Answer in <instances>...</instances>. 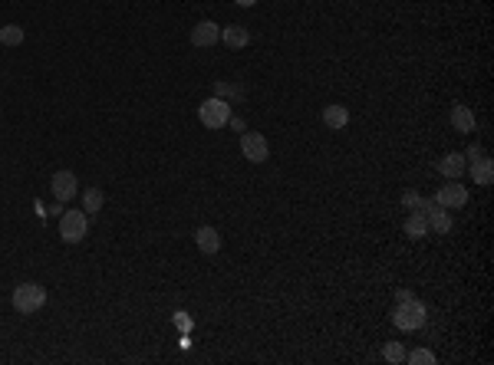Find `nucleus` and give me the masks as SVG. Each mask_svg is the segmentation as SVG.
Listing matches in <instances>:
<instances>
[{
	"instance_id": "obj_1",
	"label": "nucleus",
	"mask_w": 494,
	"mask_h": 365,
	"mask_svg": "<svg viewBox=\"0 0 494 365\" xmlns=\"http://www.w3.org/2000/svg\"><path fill=\"white\" fill-rule=\"evenodd\" d=\"M425 319H429V310H425V303H422L419 296L402 300V303L392 306V322H396V329H402V333H415V329H422Z\"/></svg>"
},
{
	"instance_id": "obj_2",
	"label": "nucleus",
	"mask_w": 494,
	"mask_h": 365,
	"mask_svg": "<svg viewBox=\"0 0 494 365\" xmlns=\"http://www.w3.org/2000/svg\"><path fill=\"white\" fill-rule=\"evenodd\" d=\"M44 306H46V290L40 283H20L13 290V310L20 312V316H33V312H40Z\"/></svg>"
},
{
	"instance_id": "obj_3",
	"label": "nucleus",
	"mask_w": 494,
	"mask_h": 365,
	"mask_svg": "<svg viewBox=\"0 0 494 365\" xmlns=\"http://www.w3.org/2000/svg\"><path fill=\"white\" fill-rule=\"evenodd\" d=\"M86 234H89L86 211H63V214H60V240H63V244H83Z\"/></svg>"
},
{
	"instance_id": "obj_4",
	"label": "nucleus",
	"mask_w": 494,
	"mask_h": 365,
	"mask_svg": "<svg viewBox=\"0 0 494 365\" xmlns=\"http://www.w3.org/2000/svg\"><path fill=\"white\" fill-rule=\"evenodd\" d=\"M227 118H231V102H225V99H218V96H208L198 106V122H201L204 129H225L227 125Z\"/></svg>"
},
{
	"instance_id": "obj_5",
	"label": "nucleus",
	"mask_w": 494,
	"mask_h": 365,
	"mask_svg": "<svg viewBox=\"0 0 494 365\" xmlns=\"http://www.w3.org/2000/svg\"><path fill=\"white\" fill-rule=\"evenodd\" d=\"M241 155H244L247 161H254V165H264V161L270 158L267 139H264L260 132H244V135H241Z\"/></svg>"
},
{
	"instance_id": "obj_6",
	"label": "nucleus",
	"mask_w": 494,
	"mask_h": 365,
	"mask_svg": "<svg viewBox=\"0 0 494 365\" xmlns=\"http://www.w3.org/2000/svg\"><path fill=\"white\" fill-rule=\"evenodd\" d=\"M435 201H439L445 211H462L465 205H468V188L458 181H448L441 184L439 191H435Z\"/></svg>"
},
{
	"instance_id": "obj_7",
	"label": "nucleus",
	"mask_w": 494,
	"mask_h": 365,
	"mask_svg": "<svg viewBox=\"0 0 494 365\" xmlns=\"http://www.w3.org/2000/svg\"><path fill=\"white\" fill-rule=\"evenodd\" d=\"M192 46H198V50H211L215 43H221V27H218L215 20H198L192 27Z\"/></svg>"
},
{
	"instance_id": "obj_8",
	"label": "nucleus",
	"mask_w": 494,
	"mask_h": 365,
	"mask_svg": "<svg viewBox=\"0 0 494 365\" xmlns=\"http://www.w3.org/2000/svg\"><path fill=\"white\" fill-rule=\"evenodd\" d=\"M50 188H53L56 201H73L76 194H79V181H76L73 172H56L53 181H50Z\"/></svg>"
},
{
	"instance_id": "obj_9",
	"label": "nucleus",
	"mask_w": 494,
	"mask_h": 365,
	"mask_svg": "<svg viewBox=\"0 0 494 365\" xmlns=\"http://www.w3.org/2000/svg\"><path fill=\"white\" fill-rule=\"evenodd\" d=\"M448 122L455 132H462V135H468V132H474V125H478V118H474V109L465 106V102H455L448 112Z\"/></svg>"
},
{
	"instance_id": "obj_10",
	"label": "nucleus",
	"mask_w": 494,
	"mask_h": 365,
	"mask_svg": "<svg viewBox=\"0 0 494 365\" xmlns=\"http://www.w3.org/2000/svg\"><path fill=\"white\" fill-rule=\"evenodd\" d=\"M465 172L472 174V181L478 184V188H491V181H494V161L488 158V155H481V158L468 161V168H465Z\"/></svg>"
},
{
	"instance_id": "obj_11",
	"label": "nucleus",
	"mask_w": 494,
	"mask_h": 365,
	"mask_svg": "<svg viewBox=\"0 0 494 365\" xmlns=\"http://www.w3.org/2000/svg\"><path fill=\"white\" fill-rule=\"evenodd\" d=\"M465 168H468V161H465L462 151H448V155H441L439 158V172L448 178V181H458L465 174Z\"/></svg>"
},
{
	"instance_id": "obj_12",
	"label": "nucleus",
	"mask_w": 494,
	"mask_h": 365,
	"mask_svg": "<svg viewBox=\"0 0 494 365\" xmlns=\"http://www.w3.org/2000/svg\"><path fill=\"white\" fill-rule=\"evenodd\" d=\"M221 43H225L227 50H244V46L251 43V33H247V27H241V23H231V27H221Z\"/></svg>"
},
{
	"instance_id": "obj_13",
	"label": "nucleus",
	"mask_w": 494,
	"mask_h": 365,
	"mask_svg": "<svg viewBox=\"0 0 494 365\" xmlns=\"http://www.w3.org/2000/svg\"><path fill=\"white\" fill-rule=\"evenodd\" d=\"M194 244H198V250H201V254H218V250H221V234H218L215 227H198V230H194Z\"/></svg>"
},
{
	"instance_id": "obj_14",
	"label": "nucleus",
	"mask_w": 494,
	"mask_h": 365,
	"mask_svg": "<svg viewBox=\"0 0 494 365\" xmlns=\"http://www.w3.org/2000/svg\"><path fill=\"white\" fill-rule=\"evenodd\" d=\"M323 125L333 132H343L349 125V109L346 106H326L323 109Z\"/></svg>"
},
{
	"instance_id": "obj_15",
	"label": "nucleus",
	"mask_w": 494,
	"mask_h": 365,
	"mask_svg": "<svg viewBox=\"0 0 494 365\" xmlns=\"http://www.w3.org/2000/svg\"><path fill=\"white\" fill-rule=\"evenodd\" d=\"M211 96L225 99V102H241L247 96L244 86L241 83H227V79H215V86H211Z\"/></svg>"
},
{
	"instance_id": "obj_16",
	"label": "nucleus",
	"mask_w": 494,
	"mask_h": 365,
	"mask_svg": "<svg viewBox=\"0 0 494 365\" xmlns=\"http://www.w3.org/2000/svg\"><path fill=\"white\" fill-rule=\"evenodd\" d=\"M425 221H429V234H451V227H455V221H451V211H445V207H435L432 214H425Z\"/></svg>"
},
{
	"instance_id": "obj_17",
	"label": "nucleus",
	"mask_w": 494,
	"mask_h": 365,
	"mask_svg": "<svg viewBox=\"0 0 494 365\" xmlns=\"http://www.w3.org/2000/svg\"><path fill=\"white\" fill-rule=\"evenodd\" d=\"M406 237H412V240L429 237V221H425V214H422V211H408V217H406Z\"/></svg>"
},
{
	"instance_id": "obj_18",
	"label": "nucleus",
	"mask_w": 494,
	"mask_h": 365,
	"mask_svg": "<svg viewBox=\"0 0 494 365\" xmlns=\"http://www.w3.org/2000/svg\"><path fill=\"white\" fill-rule=\"evenodd\" d=\"M102 205H106V194H102V188H86V191H83V211H86L89 217L99 214V211H102Z\"/></svg>"
},
{
	"instance_id": "obj_19",
	"label": "nucleus",
	"mask_w": 494,
	"mask_h": 365,
	"mask_svg": "<svg viewBox=\"0 0 494 365\" xmlns=\"http://www.w3.org/2000/svg\"><path fill=\"white\" fill-rule=\"evenodd\" d=\"M0 43L4 46H20L23 43V27H17V23L0 27Z\"/></svg>"
},
{
	"instance_id": "obj_20",
	"label": "nucleus",
	"mask_w": 494,
	"mask_h": 365,
	"mask_svg": "<svg viewBox=\"0 0 494 365\" xmlns=\"http://www.w3.org/2000/svg\"><path fill=\"white\" fill-rule=\"evenodd\" d=\"M382 359L386 362H406V349H402V343H386L382 345Z\"/></svg>"
},
{
	"instance_id": "obj_21",
	"label": "nucleus",
	"mask_w": 494,
	"mask_h": 365,
	"mask_svg": "<svg viewBox=\"0 0 494 365\" xmlns=\"http://www.w3.org/2000/svg\"><path fill=\"white\" fill-rule=\"evenodd\" d=\"M406 362H412V365H435L439 359H435V352H429V349H415V352H406Z\"/></svg>"
},
{
	"instance_id": "obj_22",
	"label": "nucleus",
	"mask_w": 494,
	"mask_h": 365,
	"mask_svg": "<svg viewBox=\"0 0 494 365\" xmlns=\"http://www.w3.org/2000/svg\"><path fill=\"white\" fill-rule=\"evenodd\" d=\"M402 207H406V211H419V207H422V194L415 191V188L402 191Z\"/></svg>"
},
{
	"instance_id": "obj_23",
	"label": "nucleus",
	"mask_w": 494,
	"mask_h": 365,
	"mask_svg": "<svg viewBox=\"0 0 494 365\" xmlns=\"http://www.w3.org/2000/svg\"><path fill=\"white\" fill-rule=\"evenodd\" d=\"M172 319H175V326H178L182 333H188V329H192V316H188V312H185V310H178V312H175V316H172Z\"/></svg>"
},
{
	"instance_id": "obj_24",
	"label": "nucleus",
	"mask_w": 494,
	"mask_h": 365,
	"mask_svg": "<svg viewBox=\"0 0 494 365\" xmlns=\"http://www.w3.org/2000/svg\"><path fill=\"white\" fill-rule=\"evenodd\" d=\"M227 129H231V132H247V122L241 116H231V118H227Z\"/></svg>"
},
{
	"instance_id": "obj_25",
	"label": "nucleus",
	"mask_w": 494,
	"mask_h": 365,
	"mask_svg": "<svg viewBox=\"0 0 494 365\" xmlns=\"http://www.w3.org/2000/svg\"><path fill=\"white\" fill-rule=\"evenodd\" d=\"M462 155H465V161H474V158H481L484 155V149L481 145H468V151H462Z\"/></svg>"
},
{
	"instance_id": "obj_26",
	"label": "nucleus",
	"mask_w": 494,
	"mask_h": 365,
	"mask_svg": "<svg viewBox=\"0 0 494 365\" xmlns=\"http://www.w3.org/2000/svg\"><path fill=\"white\" fill-rule=\"evenodd\" d=\"M412 296H415V293H412V290H396V303H402V300H412Z\"/></svg>"
},
{
	"instance_id": "obj_27",
	"label": "nucleus",
	"mask_w": 494,
	"mask_h": 365,
	"mask_svg": "<svg viewBox=\"0 0 494 365\" xmlns=\"http://www.w3.org/2000/svg\"><path fill=\"white\" fill-rule=\"evenodd\" d=\"M237 7H254V4H258V0H234Z\"/></svg>"
}]
</instances>
